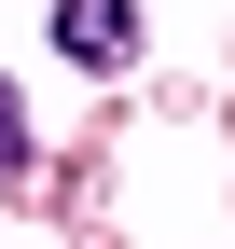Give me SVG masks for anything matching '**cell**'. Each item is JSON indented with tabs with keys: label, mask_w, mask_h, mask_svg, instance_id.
<instances>
[{
	"label": "cell",
	"mask_w": 235,
	"mask_h": 249,
	"mask_svg": "<svg viewBox=\"0 0 235 249\" xmlns=\"http://www.w3.org/2000/svg\"><path fill=\"white\" fill-rule=\"evenodd\" d=\"M55 55L69 70H125L138 55V0H55Z\"/></svg>",
	"instance_id": "6da1fadb"
},
{
	"label": "cell",
	"mask_w": 235,
	"mask_h": 249,
	"mask_svg": "<svg viewBox=\"0 0 235 249\" xmlns=\"http://www.w3.org/2000/svg\"><path fill=\"white\" fill-rule=\"evenodd\" d=\"M28 166V111H14V83H0V180Z\"/></svg>",
	"instance_id": "7a4b0ae2"
}]
</instances>
